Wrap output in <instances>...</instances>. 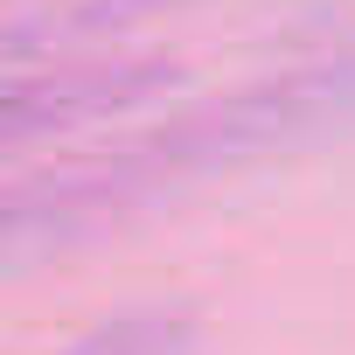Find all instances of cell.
<instances>
[{"mask_svg": "<svg viewBox=\"0 0 355 355\" xmlns=\"http://www.w3.org/2000/svg\"><path fill=\"white\" fill-rule=\"evenodd\" d=\"M189 341H196V320L182 306H146V313L105 320L98 334H84L63 355H189Z\"/></svg>", "mask_w": 355, "mask_h": 355, "instance_id": "cell-1", "label": "cell"}]
</instances>
